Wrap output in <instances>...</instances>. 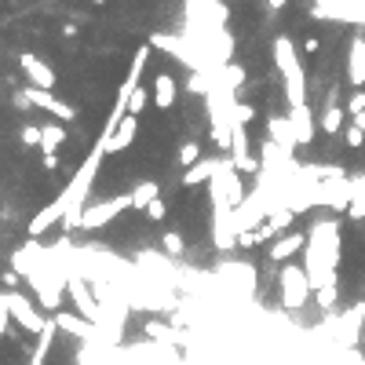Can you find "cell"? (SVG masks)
I'll list each match as a JSON object with an SVG mask.
<instances>
[{"mask_svg": "<svg viewBox=\"0 0 365 365\" xmlns=\"http://www.w3.org/2000/svg\"><path fill=\"white\" fill-rule=\"evenodd\" d=\"M343 139H347L351 150H361V146H365V132H361L358 124H347V128H343Z\"/></svg>", "mask_w": 365, "mask_h": 365, "instance_id": "cell-24", "label": "cell"}, {"mask_svg": "<svg viewBox=\"0 0 365 365\" xmlns=\"http://www.w3.org/2000/svg\"><path fill=\"white\" fill-rule=\"evenodd\" d=\"M361 110H365V92L354 88V95H351V102H347V114L354 117V114H361Z\"/></svg>", "mask_w": 365, "mask_h": 365, "instance_id": "cell-26", "label": "cell"}, {"mask_svg": "<svg viewBox=\"0 0 365 365\" xmlns=\"http://www.w3.org/2000/svg\"><path fill=\"white\" fill-rule=\"evenodd\" d=\"M62 143H66V128H62L59 121L40 124V150H44V154H59Z\"/></svg>", "mask_w": 365, "mask_h": 365, "instance_id": "cell-15", "label": "cell"}, {"mask_svg": "<svg viewBox=\"0 0 365 365\" xmlns=\"http://www.w3.org/2000/svg\"><path fill=\"white\" fill-rule=\"evenodd\" d=\"M351 124H358L361 132H365V110H361V114H354V117H351Z\"/></svg>", "mask_w": 365, "mask_h": 365, "instance_id": "cell-31", "label": "cell"}, {"mask_svg": "<svg viewBox=\"0 0 365 365\" xmlns=\"http://www.w3.org/2000/svg\"><path fill=\"white\" fill-rule=\"evenodd\" d=\"M311 292H314V285H311L307 270L299 267V263H285V267H282V304H285L289 311H296V307L307 304Z\"/></svg>", "mask_w": 365, "mask_h": 365, "instance_id": "cell-2", "label": "cell"}, {"mask_svg": "<svg viewBox=\"0 0 365 365\" xmlns=\"http://www.w3.org/2000/svg\"><path fill=\"white\" fill-rule=\"evenodd\" d=\"M347 117L351 114L336 102V95H329V106L321 110V132H325V136H340L343 128H347Z\"/></svg>", "mask_w": 365, "mask_h": 365, "instance_id": "cell-12", "label": "cell"}, {"mask_svg": "<svg viewBox=\"0 0 365 365\" xmlns=\"http://www.w3.org/2000/svg\"><path fill=\"white\" fill-rule=\"evenodd\" d=\"M314 292H318V307H321V311H333V304H336V296H340L336 282H333V285H321V289H314Z\"/></svg>", "mask_w": 365, "mask_h": 365, "instance_id": "cell-22", "label": "cell"}, {"mask_svg": "<svg viewBox=\"0 0 365 365\" xmlns=\"http://www.w3.org/2000/svg\"><path fill=\"white\" fill-rule=\"evenodd\" d=\"M30 365H44V358H37V354H33V361H30Z\"/></svg>", "mask_w": 365, "mask_h": 365, "instance_id": "cell-33", "label": "cell"}, {"mask_svg": "<svg viewBox=\"0 0 365 365\" xmlns=\"http://www.w3.org/2000/svg\"><path fill=\"white\" fill-rule=\"evenodd\" d=\"M136 136H139V117H128V114H124L114 132L99 139V146H102L106 157H114V154H124V150L136 143Z\"/></svg>", "mask_w": 365, "mask_h": 365, "instance_id": "cell-4", "label": "cell"}, {"mask_svg": "<svg viewBox=\"0 0 365 365\" xmlns=\"http://www.w3.org/2000/svg\"><path fill=\"white\" fill-rule=\"evenodd\" d=\"M347 80L354 88L365 84V37H354L351 40V52H347Z\"/></svg>", "mask_w": 365, "mask_h": 365, "instance_id": "cell-11", "label": "cell"}, {"mask_svg": "<svg viewBox=\"0 0 365 365\" xmlns=\"http://www.w3.org/2000/svg\"><path fill=\"white\" fill-rule=\"evenodd\" d=\"M150 88H154V106L161 114H168L172 106H176V77L172 73H154V84H150Z\"/></svg>", "mask_w": 365, "mask_h": 365, "instance_id": "cell-10", "label": "cell"}, {"mask_svg": "<svg viewBox=\"0 0 365 365\" xmlns=\"http://www.w3.org/2000/svg\"><path fill=\"white\" fill-rule=\"evenodd\" d=\"M318 48H321V40H318V37H307V40H304V55H314Z\"/></svg>", "mask_w": 365, "mask_h": 365, "instance_id": "cell-29", "label": "cell"}, {"mask_svg": "<svg viewBox=\"0 0 365 365\" xmlns=\"http://www.w3.org/2000/svg\"><path fill=\"white\" fill-rule=\"evenodd\" d=\"M124 208H132L128 194H124V198H114V201H102V205H88V208H84V216H80V230H95V227H102V223H110L114 216H121Z\"/></svg>", "mask_w": 365, "mask_h": 365, "instance_id": "cell-5", "label": "cell"}, {"mask_svg": "<svg viewBox=\"0 0 365 365\" xmlns=\"http://www.w3.org/2000/svg\"><path fill=\"white\" fill-rule=\"evenodd\" d=\"M190 92H194V95H205L208 88H205V77L198 73V77H190Z\"/></svg>", "mask_w": 365, "mask_h": 365, "instance_id": "cell-28", "label": "cell"}, {"mask_svg": "<svg viewBox=\"0 0 365 365\" xmlns=\"http://www.w3.org/2000/svg\"><path fill=\"white\" fill-rule=\"evenodd\" d=\"M143 212H146V220H150V223H161V220H168V201H161V198H157V201H150Z\"/></svg>", "mask_w": 365, "mask_h": 365, "instance_id": "cell-23", "label": "cell"}, {"mask_svg": "<svg viewBox=\"0 0 365 365\" xmlns=\"http://www.w3.org/2000/svg\"><path fill=\"white\" fill-rule=\"evenodd\" d=\"M274 62H277V70H282L285 77V92H289V106L296 110V106H307V92H304V66H299V55L292 48V40L282 33L274 40Z\"/></svg>", "mask_w": 365, "mask_h": 365, "instance_id": "cell-1", "label": "cell"}, {"mask_svg": "<svg viewBox=\"0 0 365 365\" xmlns=\"http://www.w3.org/2000/svg\"><path fill=\"white\" fill-rule=\"evenodd\" d=\"M8 311H11V321H18V325H23L26 333H33V336H40L48 329V321H52V318L40 314L18 289H8Z\"/></svg>", "mask_w": 365, "mask_h": 365, "instance_id": "cell-3", "label": "cell"}, {"mask_svg": "<svg viewBox=\"0 0 365 365\" xmlns=\"http://www.w3.org/2000/svg\"><path fill=\"white\" fill-rule=\"evenodd\" d=\"M66 292L73 296V304H77V311L84 314V318H95L99 314V307H95V299H92V289H88V282L84 277H66Z\"/></svg>", "mask_w": 365, "mask_h": 365, "instance_id": "cell-9", "label": "cell"}, {"mask_svg": "<svg viewBox=\"0 0 365 365\" xmlns=\"http://www.w3.org/2000/svg\"><path fill=\"white\" fill-rule=\"evenodd\" d=\"M267 132H270L274 139H282V143H285V150H292V146H296V136H292L289 117H270V121H267Z\"/></svg>", "mask_w": 365, "mask_h": 365, "instance_id": "cell-17", "label": "cell"}, {"mask_svg": "<svg viewBox=\"0 0 365 365\" xmlns=\"http://www.w3.org/2000/svg\"><path fill=\"white\" fill-rule=\"evenodd\" d=\"M292 216H296V212H292V208H285V205L267 208V223H270L274 230H285V234H289V227H292Z\"/></svg>", "mask_w": 365, "mask_h": 365, "instance_id": "cell-18", "label": "cell"}, {"mask_svg": "<svg viewBox=\"0 0 365 365\" xmlns=\"http://www.w3.org/2000/svg\"><path fill=\"white\" fill-rule=\"evenodd\" d=\"M198 161H201V143H198V139L179 143V164H183V172H186V168H194Z\"/></svg>", "mask_w": 365, "mask_h": 365, "instance_id": "cell-19", "label": "cell"}, {"mask_svg": "<svg viewBox=\"0 0 365 365\" xmlns=\"http://www.w3.org/2000/svg\"><path fill=\"white\" fill-rule=\"evenodd\" d=\"M267 4H270V8H274V11H282V8H285V4H289V0H267Z\"/></svg>", "mask_w": 365, "mask_h": 365, "instance_id": "cell-32", "label": "cell"}, {"mask_svg": "<svg viewBox=\"0 0 365 365\" xmlns=\"http://www.w3.org/2000/svg\"><path fill=\"white\" fill-rule=\"evenodd\" d=\"M18 66H23V73H26V80H30V88H44V92H52L55 88V70L48 66L44 59H37V55H18Z\"/></svg>", "mask_w": 365, "mask_h": 365, "instance_id": "cell-6", "label": "cell"}, {"mask_svg": "<svg viewBox=\"0 0 365 365\" xmlns=\"http://www.w3.org/2000/svg\"><path fill=\"white\" fill-rule=\"evenodd\" d=\"M161 249H164L168 256H183V252H186L183 234H179V230H164V234H161Z\"/></svg>", "mask_w": 365, "mask_h": 365, "instance_id": "cell-20", "label": "cell"}, {"mask_svg": "<svg viewBox=\"0 0 365 365\" xmlns=\"http://www.w3.org/2000/svg\"><path fill=\"white\" fill-rule=\"evenodd\" d=\"M161 198V186L154 183V179H146V183H139L132 194H128V201H132V208H146L150 201H157Z\"/></svg>", "mask_w": 365, "mask_h": 365, "instance_id": "cell-16", "label": "cell"}, {"mask_svg": "<svg viewBox=\"0 0 365 365\" xmlns=\"http://www.w3.org/2000/svg\"><path fill=\"white\" fill-rule=\"evenodd\" d=\"M220 172V164H212V161H198L194 168H186L183 172V186L186 190H198V186H208L212 183V176Z\"/></svg>", "mask_w": 365, "mask_h": 365, "instance_id": "cell-14", "label": "cell"}, {"mask_svg": "<svg viewBox=\"0 0 365 365\" xmlns=\"http://www.w3.org/2000/svg\"><path fill=\"white\" fill-rule=\"evenodd\" d=\"M18 139H23L26 146H40V128H23V132H18Z\"/></svg>", "mask_w": 365, "mask_h": 365, "instance_id": "cell-27", "label": "cell"}, {"mask_svg": "<svg viewBox=\"0 0 365 365\" xmlns=\"http://www.w3.org/2000/svg\"><path fill=\"white\" fill-rule=\"evenodd\" d=\"M52 318H55L59 333H73V336H80V340H88V336H92V321L84 318V314H70V311H59V314H52Z\"/></svg>", "mask_w": 365, "mask_h": 365, "instance_id": "cell-13", "label": "cell"}, {"mask_svg": "<svg viewBox=\"0 0 365 365\" xmlns=\"http://www.w3.org/2000/svg\"><path fill=\"white\" fill-rule=\"evenodd\" d=\"M8 325H11V311H8V292H0V340L8 336Z\"/></svg>", "mask_w": 365, "mask_h": 365, "instance_id": "cell-25", "label": "cell"}, {"mask_svg": "<svg viewBox=\"0 0 365 365\" xmlns=\"http://www.w3.org/2000/svg\"><path fill=\"white\" fill-rule=\"evenodd\" d=\"M95 4H106V0H95Z\"/></svg>", "mask_w": 365, "mask_h": 365, "instance_id": "cell-34", "label": "cell"}, {"mask_svg": "<svg viewBox=\"0 0 365 365\" xmlns=\"http://www.w3.org/2000/svg\"><path fill=\"white\" fill-rule=\"evenodd\" d=\"M289 124H292L296 146H311V139H314V114H311V106H296V110H289Z\"/></svg>", "mask_w": 365, "mask_h": 365, "instance_id": "cell-7", "label": "cell"}, {"mask_svg": "<svg viewBox=\"0 0 365 365\" xmlns=\"http://www.w3.org/2000/svg\"><path fill=\"white\" fill-rule=\"evenodd\" d=\"M44 168L55 172V168H59V154H44Z\"/></svg>", "mask_w": 365, "mask_h": 365, "instance_id": "cell-30", "label": "cell"}, {"mask_svg": "<svg viewBox=\"0 0 365 365\" xmlns=\"http://www.w3.org/2000/svg\"><path fill=\"white\" fill-rule=\"evenodd\" d=\"M216 4H223V0H216Z\"/></svg>", "mask_w": 365, "mask_h": 365, "instance_id": "cell-35", "label": "cell"}, {"mask_svg": "<svg viewBox=\"0 0 365 365\" xmlns=\"http://www.w3.org/2000/svg\"><path fill=\"white\" fill-rule=\"evenodd\" d=\"M299 249H307V238H304V234H296V230H289L285 238H274L270 241V260L274 263H289Z\"/></svg>", "mask_w": 365, "mask_h": 365, "instance_id": "cell-8", "label": "cell"}, {"mask_svg": "<svg viewBox=\"0 0 365 365\" xmlns=\"http://www.w3.org/2000/svg\"><path fill=\"white\" fill-rule=\"evenodd\" d=\"M59 124L62 121H77V106H70V102H62V99H55V106H52V110H48Z\"/></svg>", "mask_w": 365, "mask_h": 365, "instance_id": "cell-21", "label": "cell"}]
</instances>
